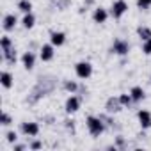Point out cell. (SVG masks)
I'll use <instances>...</instances> for the list:
<instances>
[{
    "instance_id": "6da1fadb",
    "label": "cell",
    "mask_w": 151,
    "mask_h": 151,
    "mask_svg": "<svg viewBox=\"0 0 151 151\" xmlns=\"http://www.w3.org/2000/svg\"><path fill=\"white\" fill-rule=\"evenodd\" d=\"M87 128H89V132H91V135H94V137H98V135H101L103 133V130H105V124H103V121H101V117H94V116H91V117H87Z\"/></svg>"
},
{
    "instance_id": "7a4b0ae2",
    "label": "cell",
    "mask_w": 151,
    "mask_h": 151,
    "mask_svg": "<svg viewBox=\"0 0 151 151\" xmlns=\"http://www.w3.org/2000/svg\"><path fill=\"white\" fill-rule=\"evenodd\" d=\"M75 73H77V77H78V78L87 80L91 75H93V64L82 60V62H78L77 66H75Z\"/></svg>"
},
{
    "instance_id": "3957f363",
    "label": "cell",
    "mask_w": 151,
    "mask_h": 151,
    "mask_svg": "<svg viewBox=\"0 0 151 151\" xmlns=\"http://www.w3.org/2000/svg\"><path fill=\"white\" fill-rule=\"evenodd\" d=\"M126 11H128V4L124 2V0H116V2L112 4V7H110V14L114 18H121Z\"/></svg>"
},
{
    "instance_id": "277c9868",
    "label": "cell",
    "mask_w": 151,
    "mask_h": 151,
    "mask_svg": "<svg viewBox=\"0 0 151 151\" xmlns=\"http://www.w3.org/2000/svg\"><path fill=\"white\" fill-rule=\"evenodd\" d=\"M112 52L117 53V55H126V53L130 52V45H128V41H124V39H116L114 45H112Z\"/></svg>"
},
{
    "instance_id": "5b68a950",
    "label": "cell",
    "mask_w": 151,
    "mask_h": 151,
    "mask_svg": "<svg viewBox=\"0 0 151 151\" xmlns=\"http://www.w3.org/2000/svg\"><path fill=\"white\" fill-rule=\"evenodd\" d=\"M78 109H80V98L71 94V96L66 100V112H68V114H75Z\"/></svg>"
},
{
    "instance_id": "8992f818",
    "label": "cell",
    "mask_w": 151,
    "mask_h": 151,
    "mask_svg": "<svg viewBox=\"0 0 151 151\" xmlns=\"http://www.w3.org/2000/svg\"><path fill=\"white\" fill-rule=\"evenodd\" d=\"M53 55H55V52H53V45H43V46H41V50H39V57H41V60L48 62V60L53 59Z\"/></svg>"
},
{
    "instance_id": "52a82bcc",
    "label": "cell",
    "mask_w": 151,
    "mask_h": 151,
    "mask_svg": "<svg viewBox=\"0 0 151 151\" xmlns=\"http://www.w3.org/2000/svg\"><path fill=\"white\" fill-rule=\"evenodd\" d=\"M22 132L27 137H36L39 133V124L37 123H23L22 124Z\"/></svg>"
},
{
    "instance_id": "ba28073f",
    "label": "cell",
    "mask_w": 151,
    "mask_h": 151,
    "mask_svg": "<svg viewBox=\"0 0 151 151\" xmlns=\"http://www.w3.org/2000/svg\"><path fill=\"white\" fill-rule=\"evenodd\" d=\"M137 117H139V123L142 128H149L151 126V112L147 110H139L137 112Z\"/></svg>"
},
{
    "instance_id": "9c48e42d",
    "label": "cell",
    "mask_w": 151,
    "mask_h": 151,
    "mask_svg": "<svg viewBox=\"0 0 151 151\" xmlns=\"http://www.w3.org/2000/svg\"><path fill=\"white\" fill-rule=\"evenodd\" d=\"M107 18H109L107 9H103V7H96V9H94V13H93V20H94L96 23H105Z\"/></svg>"
},
{
    "instance_id": "30bf717a",
    "label": "cell",
    "mask_w": 151,
    "mask_h": 151,
    "mask_svg": "<svg viewBox=\"0 0 151 151\" xmlns=\"http://www.w3.org/2000/svg\"><path fill=\"white\" fill-rule=\"evenodd\" d=\"M22 62H23L25 69H32L34 64H36V55H34L32 52H25L23 57H22Z\"/></svg>"
},
{
    "instance_id": "8fae6325",
    "label": "cell",
    "mask_w": 151,
    "mask_h": 151,
    "mask_svg": "<svg viewBox=\"0 0 151 151\" xmlns=\"http://www.w3.org/2000/svg\"><path fill=\"white\" fill-rule=\"evenodd\" d=\"M50 41H52L53 46H62L64 41H66V34H64V32H52Z\"/></svg>"
},
{
    "instance_id": "7c38bea8",
    "label": "cell",
    "mask_w": 151,
    "mask_h": 151,
    "mask_svg": "<svg viewBox=\"0 0 151 151\" xmlns=\"http://www.w3.org/2000/svg\"><path fill=\"white\" fill-rule=\"evenodd\" d=\"M16 23H18V18L14 14H6L4 16V29L6 30H13Z\"/></svg>"
},
{
    "instance_id": "4fadbf2b",
    "label": "cell",
    "mask_w": 151,
    "mask_h": 151,
    "mask_svg": "<svg viewBox=\"0 0 151 151\" xmlns=\"http://www.w3.org/2000/svg\"><path fill=\"white\" fill-rule=\"evenodd\" d=\"M130 96L133 98V101H140V100H144V89L139 87V86H135V87H132Z\"/></svg>"
},
{
    "instance_id": "5bb4252c",
    "label": "cell",
    "mask_w": 151,
    "mask_h": 151,
    "mask_svg": "<svg viewBox=\"0 0 151 151\" xmlns=\"http://www.w3.org/2000/svg\"><path fill=\"white\" fill-rule=\"evenodd\" d=\"M2 57H4V60L7 64H16V52H14V48H11L7 52H2Z\"/></svg>"
},
{
    "instance_id": "9a60e30c",
    "label": "cell",
    "mask_w": 151,
    "mask_h": 151,
    "mask_svg": "<svg viewBox=\"0 0 151 151\" xmlns=\"http://www.w3.org/2000/svg\"><path fill=\"white\" fill-rule=\"evenodd\" d=\"M0 82H2V86H4L6 89H9V87L13 86V75L7 73V71H4L2 75H0Z\"/></svg>"
},
{
    "instance_id": "2e32d148",
    "label": "cell",
    "mask_w": 151,
    "mask_h": 151,
    "mask_svg": "<svg viewBox=\"0 0 151 151\" xmlns=\"http://www.w3.org/2000/svg\"><path fill=\"white\" fill-rule=\"evenodd\" d=\"M22 23H23L25 29H32L34 23H36V16H34L32 13H27V14L23 16V20H22Z\"/></svg>"
},
{
    "instance_id": "e0dca14e",
    "label": "cell",
    "mask_w": 151,
    "mask_h": 151,
    "mask_svg": "<svg viewBox=\"0 0 151 151\" xmlns=\"http://www.w3.org/2000/svg\"><path fill=\"white\" fill-rule=\"evenodd\" d=\"M119 107H123V105H121V101H119V98H117V100L110 98V100L107 101V112H117V110H119Z\"/></svg>"
},
{
    "instance_id": "ac0fdd59",
    "label": "cell",
    "mask_w": 151,
    "mask_h": 151,
    "mask_svg": "<svg viewBox=\"0 0 151 151\" xmlns=\"http://www.w3.org/2000/svg\"><path fill=\"white\" fill-rule=\"evenodd\" d=\"M18 9L27 14V13L32 11V2H30V0H20V2H18Z\"/></svg>"
},
{
    "instance_id": "d6986e66",
    "label": "cell",
    "mask_w": 151,
    "mask_h": 151,
    "mask_svg": "<svg viewBox=\"0 0 151 151\" xmlns=\"http://www.w3.org/2000/svg\"><path fill=\"white\" fill-rule=\"evenodd\" d=\"M137 34H139V37H140L142 41H147V39L151 37V29H147V27H139V29H137Z\"/></svg>"
},
{
    "instance_id": "ffe728a7",
    "label": "cell",
    "mask_w": 151,
    "mask_h": 151,
    "mask_svg": "<svg viewBox=\"0 0 151 151\" xmlns=\"http://www.w3.org/2000/svg\"><path fill=\"white\" fill-rule=\"evenodd\" d=\"M64 87H66V91H69L71 94H75V93L78 91V84H77V82H73V80H68V82L64 84Z\"/></svg>"
},
{
    "instance_id": "44dd1931",
    "label": "cell",
    "mask_w": 151,
    "mask_h": 151,
    "mask_svg": "<svg viewBox=\"0 0 151 151\" xmlns=\"http://www.w3.org/2000/svg\"><path fill=\"white\" fill-rule=\"evenodd\" d=\"M13 48V43H11V37L9 36H4L2 37V52H7Z\"/></svg>"
},
{
    "instance_id": "7402d4cb",
    "label": "cell",
    "mask_w": 151,
    "mask_h": 151,
    "mask_svg": "<svg viewBox=\"0 0 151 151\" xmlns=\"http://www.w3.org/2000/svg\"><path fill=\"white\" fill-rule=\"evenodd\" d=\"M119 101H121L123 107H130L132 101H133V98H132L130 94H121V96H119Z\"/></svg>"
},
{
    "instance_id": "603a6c76",
    "label": "cell",
    "mask_w": 151,
    "mask_h": 151,
    "mask_svg": "<svg viewBox=\"0 0 151 151\" xmlns=\"http://www.w3.org/2000/svg\"><path fill=\"white\" fill-rule=\"evenodd\" d=\"M137 7L139 9H149L151 7V0H137Z\"/></svg>"
},
{
    "instance_id": "cb8c5ba5",
    "label": "cell",
    "mask_w": 151,
    "mask_h": 151,
    "mask_svg": "<svg viewBox=\"0 0 151 151\" xmlns=\"http://www.w3.org/2000/svg\"><path fill=\"white\" fill-rule=\"evenodd\" d=\"M142 52H144L146 55L151 53V37H149L147 41H144V45H142Z\"/></svg>"
},
{
    "instance_id": "d4e9b609",
    "label": "cell",
    "mask_w": 151,
    "mask_h": 151,
    "mask_svg": "<svg viewBox=\"0 0 151 151\" xmlns=\"http://www.w3.org/2000/svg\"><path fill=\"white\" fill-rule=\"evenodd\" d=\"M0 123H2L4 126H7V124H11V116L4 112V114H2V119H0Z\"/></svg>"
},
{
    "instance_id": "484cf974",
    "label": "cell",
    "mask_w": 151,
    "mask_h": 151,
    "mask_svg": "<svg viewBox=\"0 0 151 151\" xmlns=\"http://www.w3.org/2000/svg\"><path fill=\"white\" fill-rule=\"evenodd\" d=\"M16 139H18V135H16V132H9L7 133V142H16Z\"/></svg>"
},
{
    "instance_id": "4316f807",
    "label": "cell",
    "mask_w": 151,
    "mask_h": 151,
    "mask_svg": "<svg viewBox=\"0 0 151 151\" xmlns=\"http://www.w3.org/2000/svg\"><path fill=\"white\" fill-rule=\"evenodd\" d=\"M41 146H43V144H41L39 140H36V142H32V144H30V149H39Z\"/></svg>"
},
{
    "instance_id": "83f0119b",
    "label": "cell",
    "mask_w": 151,
    "mask_h": 151,
    "mask_svg": "<svg viewBox=\"0 0 151 151\" xmlns=\"http://www.w3.org/2000/svg\"><path fill=\"white\" fill-rule=\"evenodd\" d=\"M25 149V146H22V144H16L14 146V151H23Z\"/></svg>"
}]
</instances>
